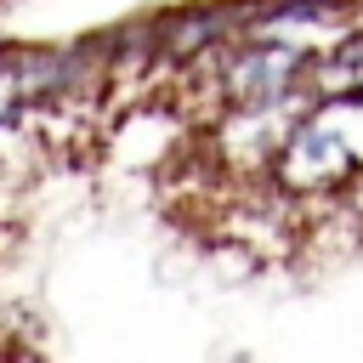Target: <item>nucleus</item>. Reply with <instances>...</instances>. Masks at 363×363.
I'll list each match as a JSON object with an SVG mask.
<instances>
[{"instance_id":"f257e3e1","label":"nucleus","mask_w":363,"mask_h":363,"mask_svg":"<svg viewBox=\"0 0 363 363\" xmlns=\"http://www.w3.org/2000/svg\"><path fill=\"white\" fill-rule=\"evenodd\" d=\"M318 113L312 91L289 96V102H272V108H227L216 125H204V159L216 164V176L227 187L238 182H272V164L289 142V130Z\"/></svg>"},{"instance_id":"f03ea898","label":"nucleus","mask_w":363,"mask_h":363,"mask_svg":"<svg viewBox=\"0 0 363 363\" xmlns=\"http://www.w3.org/2000/svg\"><path fill=\"white\" fill-rule=\"evenodd\" d=\"M312 57H318V51H306V45L261 40V34H244V40L221 45V51H210L221 108H272V102L301 96Z\"/></svg>"},{"instance_id":"7ed1b4c3","label":"nucleus","mask_w":363,"mask_h":363,"mask_svg":"<svg viewBox=\"0 0 363 363\" xmlns=\"http://www.w3.org/2000/svg\"><path fill=\"white\" fill-rule=\"evenodd\" d=\"M357 164H363V159H357V147H352V136H346V125H340V108H318V113H306V119L289 130V142H284V153H278V164H272V182H278L289 199L312 204V199L346 193V182H352Z\"/></svg>"},{"instance_id":"20e7f679","label":"nucleus","mask_w":363,"mask_h":363,"mask_svg":"<svg viewBox=\"0 0 363 363\" xmlns=\"http://www.w3.org/2000/svg\"><path fill=\"white\" fill-rule=\"evenodd\" d=\"M159 17V57H164V74L233 45L250 34V0H193V6H170V11H153Z\"/></svg>"},{"instance_id":"39448f33","label":"nucleus","mask_w":363,"mask_h":363,"mask_svg":"<svg viewBox=\"0 0 363 363\" xmlns=\"http://www.w3.org/2000/svg\"><path fill=\"white\" fill-rule=\"evenodd\" d=\"M352 28H363L357 0H250V34H261V40H289V45L323 51Z\"/></svg>"},{"instance_id":"423d86ee","label":"nucleus","mask_w":363,"mask_h":363,"mask_svg":"<svg viewBox=\"0 0 363 363\" xmlns=\"http://www.w3.org/2000/svg\"><path fill=\"white\" fill-rule=\"evenodd\" d=\"M306 91L318 108H346L363 102V28L340 34L335 45H323L306 68Z\"/></svg>"},{"instance_id":"0eeeda50","label":"nucleus","mask_w":363,"mask_h":363,"mask_svg":"<svg viewBox=\"0 0 363 363\" xmlns=\"http://www.w3.org/2000/svg\"><path fill=\"white\" fill-rule=\"evenodd\" d=\"M340 199H346V204H352V216L363 221V164L352 170V182H346V193H340Z\"/></svg>"},{"instance_id":"6e6552de","label":"nucleus","mask_w":363,"mask_h":363,"mask_svg":"<svg viewBox=\"0 0 363 363\" xmlns=\"http://www.w3.org/2000/svg\"><path fill=\"white\" fill-rule=\"evenodd\" d=\"M6 363H45V357H40L34 346H11V352H6Z\"/></svg>"},{"instance_id":"1a4fd4ad","label":"nucleus","mask_w":363,"mask_h":363,"mask_svg":"<svg viewBox=\"0 0 363 363\" xmlns=\"http://www.w3.org/2000/svg\"><path fill=\"white\" fill-rule=\"evenodd\" d=\"M6 352H11V346H6V340H0V363H6Z\"/></svg>"},{"instance_id":"9d476101","label":"nucleus","mask_w":363,"mask_h":363,"mask_svg":"<svg viewBox=\"0 0 363 363\" xmlns=\"http://www.w3.org/2000/svg\"><path fill=\"white\" fill-rule=\"evenodd\" d=\"M0 6H6V0H0Z\"/></svg>"}]
</instances>
